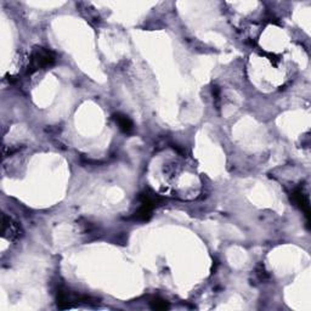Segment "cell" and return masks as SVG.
Masks as SVG:
<instances>
[{"label": "cell", "instance_id": "obj_5", "mask_svg": "<svg viewBox=\"0 0 311 311\" xmlns=\"http://www.w3.org/2000/svg\"><path fill=\"white\" fill-rule=\"evenodd\" d=\"M149 304H151V309H153V310H167V309H169L168 301H166L164 299H161V298L152 299V300L149 301Z\"/></svg>", "mask_w": 311, "mask_h": 311}, {"label": "cell", "instance_id": "obj_3", "mask_svg": "<svg viewBox=\"0 0 311 311\" xmlns=\"http://www.w3.org/2000/svg\"><path fill=\"white\" fill-rule=\"evenodd\" d=\"M292 199H293V202H294L295 204H297L298 207L304 212L305 215L309 218L310 217L309 197H307V194L304 192L303 188H301V187L295 188V190L293 191V193H292Z\"/></svg>", "mask_w": 311, "mask_h": 311}, {"label": "cell", "instance_id": "obj_2", "mask_svg": "<svg viewBox=\"0 0 311 311\" xmlns=\"http://www.w3.org/2000/svg\"><path fill=\"white\" fill-rule=\"evenodd\" d=\"M21 235H22V230H21L20 224L4 215L3 217V236L9 241H14L17 240Z\"/></svg>", "mask_w": 311, "mask_h": 311}, {"label": "cell", "instance_id": "obj_1", "mask_svg": "<svg viewBox=\"0 0 311 311\" xmlns=\"http://www.w3.org/2000/svg\"><path fill=\"white\" fill-rule=\"evenodd\" d=\"M56 61V55L51 50L45 47H35L29 56V64L27 66V73L32 74L39 70L51 67Z\"/></svg>", "mask_w": 311, "mask_h": 311}, {"label": "cell", "instance_id": "obj_4", "mask_svg": "<svg viewBox=\"0 0 311 311\" xmlns=\"http://www.w3.org/2000/svg\"><path fill=\"white\" fill-rule=\"evenodd\" d=\"M113 119L117 124H118L119 129H121L123 133L129 134L134 130V124L131 122V119L128 116L123 115V113H116L113 115Z\"/></svg>", "mask_w": 311, "mask_h": 311}]
</instances>
